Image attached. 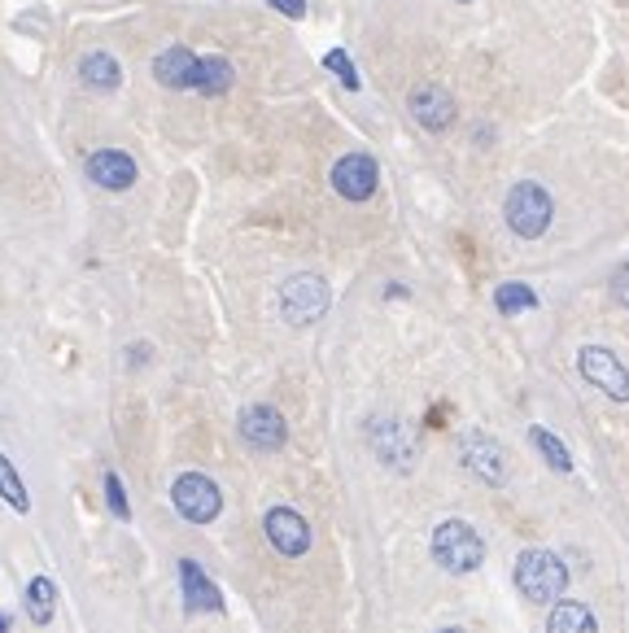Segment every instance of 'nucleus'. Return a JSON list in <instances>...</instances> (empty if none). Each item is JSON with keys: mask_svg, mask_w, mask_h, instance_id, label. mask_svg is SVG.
Returning <instances> with one entry per match:
<instances>
[{"mask_svg": "<svg viewBox=\"0 0 629 633\" xmlns=\"http://www.w3.org/2000/svg\"><path fill=\"white\" fill-rule=\"evenodd\" d=\"M516 590L529 599V603H560L564 599V590H569V568H564V560L560 555H551V551H521V560H516Z\"/></svg>", "mask_w": 629, "mask_h": 633, "instance_id": "f257e3e1", "label": "nucleus"}, {"mask_svg": "<svg viewBox=\"0 0 629 633\" xmlns=\"http://www.w3.org/2000/svg\"><path fill=\"white\" fill-rule=\"evenodd\" d=\"M433 560L446 573H472L485 560V542L477 538V529L468 520H442L433 529Z\"/></svg>", "mask_w": 629, "mask_h": 633, "instance_id": "f03ea898", "label": "nucleus"}, {"mask_svg": "<svg viewBox=\"0 0 629 633\" xmlns=\"http://www.w3.org/2000/svg\"><path fill=\"white\" fill-rule=\"evenodd\" d=\"M503 215H507V228H512L516 237H525V241H538V237L551 228L556 202H551V193H547L542 184L525 180V184H516V188L507 193V206H503Z\"/></svg>", "mask_w": 629, "mask_h": 633, "instance_id": "7ed1b4c3", "label": "nucleus"}, {"mask_svg": "<svg viewBox=\"0 0 629 633\" xmlns=\"http://www.w3.org/2000/svg\"><path fill=\"white\" fill-rule=\"evenodd\" d=\"M171 503H175V511H180L188 525H215L219 511H224V494H219V485H215L210 476H202V472H184V476H175V485H171Z\"/></svg>", "mask_w": 629, "mask_h": 633, "instance_id": "20e7f679", "label": "nucleus"}, {"mask_svg": "<svg viewBox=\"0 0 629 633\" xmlns=\"http://www.w3.org/2000/svg\"><path fill=\"white\" fill-rule=\"evenodd\" d=\"M328 302H332V294H328V285L314 272L289 276L285 289H281V315L289 319L294 327H311L314 319H323Z\"/></svg>", "mask_w": 629, "mask_h": 633, "instance_id": "39448f33", "label": "nucleus"}, {"mask_svg": "<svg viewBox=\"0 0 629 633\" xmlns=\"http://www.w3.org/2000/svg\"><path fill=\"white\" fill-rule=\"evenodd\" d=\"M577 367H582V376H586L595 389H604L613 402H629V371L613 349H604V345H586V349L577 354Z\"/></svg>", "mask_w": 629, "mask_h": 633, "instance_id": "423d86ee", "label": "nucleus"}, {"mask_svg": "<svg viewBox=\"0 0 629 633\" xmlns=\"http://www.w3.org/2000/svg\"><path fill=\"white\" fill-rule=\"evenodd\" d=\"M459 459H464V468L477 476V481H485V485H503L507 481V454H503V446L490 437V433H464V441H459Z\"/></svg>", "mask_w": 629, "mask_h": 633, "instance_id": "0eeeda50", "label": "nucleus"}, {"mask_svg": "<svg viewBox=\"0 0 629 633\" xmlns=\"http://www.w3.org/2000/svg\"><path fill=\"white\" fill-rule=\"evenodd\" d=\"M380 184V171H376V158L367 153H345L336 166H332V188L345 197V202H367Z\"/></svg>", "mask_w": 629, "mask_h": 633, "instance_id": "6e6552de", "label": "nucleus"}, {"mask_svg": "<svg viewBox=\"0 0 629 633\" xmlns=\"http://www.w3.org/2000/svg\"><path fill=\"white\" fill-rule=\"evenodd\" d=\"M241 437H245V446H254V450H281L285 441H289V424H285V415L276 411V406H245L241 411Z\"/></svg>", "mask_w": 629, "mask_h": 633, "instance_id": "1a4fd4ad", "label": "nucleus"}, {"mask_svg": "<svg viewBox=\"0 0 629 633\" xmlns=\"http://www.w3.org/2000/svg\"><path fill=\"white\" fill-rule=\"evenodd\" d=\"M263 529H267L272 546H276L281 555H289V560H298V555L311 551V525H307L294 507H272L267 520H263Z\"/></svg>", "mask_w": 629, "mask_h": 633, "instance_id": "9d476101", "label": "nucleus"}, {"mask_svg": "<svg viewBox=\"0 0 629 633\" xmlns=\"http://www.w3.org/2000/svg\"><path fill=\"white\" fill-rule=\"evenodd\" d=\"M371 450L398 472H407L415 463V437L402 419H371Z\"/></svg>", "mask_w": 629, "mask_h": 633, "instance_id": "9b49d317", "label": "nucleus"}, {"mask_svg": "<svg viewBox=\"0 0 629 633\" xmlns=\"http://www.w3.org/2000/svg\"><path fill=\"white\" fill-rule=\"evenodd\" d=\"M153 74L162 88H175V92H197L202 88V57L184 44L167 48L158 61H153Z\"/></svg>", "mask_w": 629, "mask_h": 633, "instance_id": "f8f14e48", "label": "nucleus"}, {"mask_svg": "<svg viewBox=\"0 0 629 633\" xmlns=\"http://www.w3.org/2000/svg\"><path fill=\"white\" fill-rule=\"evenodd\" d=\"M407 110H411V118H415L424 131H446V127L455 123V96H450L446 88H437V83L415 88V92L407 96Z\"/></svg>", "mask_w": 629, "mask_h": 633, "instance_id": "ddd939ff", "label": "nucleus"}, {"mask_svg": "<svg viewBox=\"0 0 629 633\" xmlns=\"http://www.w3.org/2000/svg\"><path fill=\"white\" fill-rule=\"evenodd\" d=\"M136 175H140V171H136V158L123 153V149H96V153L88 158V180H92L96 188H105V193L131 188Z\"/></svg>", "mask_w": 629, "mask_h": 633, "instance_id": "4468645a", "label": "nucleus"}, {"mask_svg": "<svg viewBox=\"0 0 629 633\" xmlns=\"http://www.w3.org/2000/svg\"><path fill=\"white\" fill-rule=\"evenodd\" d=\"M180 595H184L188 612H219L224 608L219 586L210 582V573L197 560H180Z\"/></svg>", "mask_w": 629, "mask_h": 633, "instance_id": "2eb2a0df", "label": "nucleus"}, {"mask_svg": "<svg viewBox=\"0 0 629 633\" xmlns=\"http://www.w3.org/2000/svg\"><path fill=\"white\" fill-rule=\"evenodd\" d=\"M79 79H83L88 88L114 92V88L123 83V66H118V57H110V53H88V57H79Z\"/></svg>", "mask_w": 629, "mask_h": 633, "instance_id": "dca6fc26", "label": "nucleus"}, {"mask_svg": "<svg viewBox=\"0 0 629 633\" xmlns=\"http://www.w3.org/2000/svg\"><path fill=\"white\" fill-rule=\"evenodd\" d=\"M547 633H599V625H595V617H591L586 603L560 599V603L551 608V617H547Z\"/></svg>", "mask_w": 629, "mask_h": 633, "instance_id": "f3484780", "label": "nucleus"}, {"mask_svg": "<svg viewBox=\"0 0 629 633\" xmlns=\"http://www.w3.org/2000/svg\"><path fill=\"white\" fill-rule=\"evenodd\" d=\"M232 61L228 57H219V53H210V57H202V96H224L228 88H232Z\"/></svg>", "mask_w": 629, "mask_h": 633, "instance_id": "a211bd4d", "label": "nucleus"}, {"mask_svg": "<svg viewBox=\"0 0 629 633\" xmlns=\"http://www.w3.org/2000/svg\"><path fill=\"white\" fill-rule=\"evenodd\" d=\"M529 441L538 446V454H542V459H547L556 472H573V454H569V446H564V441L551 433V428L534 424V428H529Z\"/></svg>", "mask_w": 629, "mask_h": 633, "instance_id": "6ab92c4d", "label": "nucleus"}, {"mask_svg": "<svg viewBox=\"0 0 629 633\" xmlns=\"http://www.w3.org/2000/svg\"><path fill=\"white\" fill-rule=\"evenodd\" d=\"M26 612H31L35 625H48V621H53V612H57V586H53L48 577H35V582L26 586Z\"/></svg>", "mask_w": 629, "mask_h": 633, "instance_id": "aec40b11", "label": "nucleus"}, {"mask_svg": "<svg viewBox=\"0 0 629 633\" xmlns=\"http://www.w3.org/2000/svg\"><path fill=\"white\" fill-rule=\"evenodd\" d=\"M0 498L18 511V516H26L31 511V498H26V485H22V476H18V468L0 454Z\"/></svg>", "mask_w": 629, "mask_h": 633, "instance_id": "412c9836", "label": "nucleus"}, {"mask_svg": "<svg viewBox=\"0 0 629 633\" xmlns=\"http://www.w3.org/2000/svg\"><path fill=\"white\" fill-rule=\"evenodd\" d=\"M494 307L503 315H521V311H534L538 307V294L529 285H499L494 289Z\"/></svg>", "mask_w": 629, "mask_h": 633, "instance_id": "4be33fe9", "label": "nucleus"}, {"mask_svg": "<svg viewBox=\"0 0 629 633\" xmlns=\"http://www.w3.org/2000/svg\"><path fill=\"white\" fill-rule=\"evenodd\" d=\"M105 503H110V511H114L118 520H131V503H127V490H123V476H118V472L105 476Z\"/></svg>", "mask_w": 629, "mask_h": 633, "instance_id": "5701e85b", "label": "nucleus"}, {"mask_svg": "<svg viewBox=\"0 0 629 633\" xmlns=\"http://www.w3.org/2000/svg\"><path fill=\"white\" fill-rule=\"evenodd\" d=\"M323 66L350 88V92H358V74H354V66H350V57H345V48H332L328 57H323Z\"/></svg>", "mask_w": 629, "mask_h": 633, "instance_id": "b1692460", "label": "nucleus"}, {"mask_svg": "<svg viewBox=\"0 0 629 633\" xmlns=\"http://www.w3.org/2000/svg\"><path fill=\"white\" fill-rule=\"evenodd\" d=\"M267 4H272V9H281L285 18H294V22H298V18H307V0H267Z\"/></svg>", "mask_w": 629, "mask_h": 633, "instance_id": "393cba45", "label": "nucleus"}, {"mask_svg": "<svg viewBox=\"0 0 629 633\" xmlns=\"http://www.w3.org/2000/svg\"><path fill=\"white\" fill-rule=\"evenodd\" d=\"M613 294H617V302L629 311V267H621V272L613 276Z\"/></svg>", "mask_w": 629, "mask_h": 633, "instance_id": "a878e982", "label": "nucleus"}, {"mask_svg": "<svg viewBox=\"0 0 629 633\" xmlns=\"http://www.w3.org/2000/svg\"><path fill=\"white\" fill-rule=\"evenodd\" d=\"M0 633H9V621H4V617H0Z\"/></svg>", "mask_w": 629, "mask_h": 633, "instance_id": "bb28decb", "label": "nucleus"}, {"mask_svg": "<svg viewBox=\"0 0 629 633\" xmlns=\"http://www.w3.org/2000/svg\"><path fill=\"white\" fill-rule=\"evenodd\" d=\"M437 633H464V630H437Z\"/></svg>", "mask_w": 629, "mask_h": 633, "instance_id": "cd10ccee", "label": "nucleus"}]
</instances>
